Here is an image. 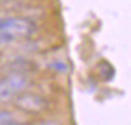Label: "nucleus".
I'll list each match as a JSON object with an SVG mask.
<instances>
[{
  "label": "nucleus",
  "instance_id": "nucleus-2",
  "mask_svg": "<svg viewBox=\"0 0 131 125\" xmlns=\"http://www.w3.org/2000/svg\"><path fill=\"white\" fill-rule=\"evenodd\" d=\"M14 105L27 114H40L47 108V100L40 94L21 93L14 98Z\"/></svg>",
  "mask_w": 131,
  "mask_h": 125
},
{
  "label": "nucleus",
  "instance_id": "nucleus-4",
  "mask_svg": "<svg viewBox=\"0 0 131 125\" xmlns=\"http://www.w3.org/2000/svg\"><path fill=\"white\" fill-rule=\"evenodd\" d=\"M14 94V91L9 87V84L6 83V80H2L0 82V100L4 101V100H10Z\"/></svg>",
  "mask_w": 131,
  "mask_h": 125
},
{
  "label": "nucleus",
  "instance_id": "nucleus-1",
  "mask_svg": "<svg viewBox=\"0 0 131 125\" xmlns=\"http://www.w3.org/2000/svg\"><path fill=\"white\" fill-rule=\"evenodd\" d=\"M35 32V24L23 17L2 20L0 23V41L10 42L16 38H28Z\"/></svg>",
  "mask_w": 131,
  "mask_h": 125
},
{
  "label": "nucleus",
  "instance_id": "nucleus-6",
  "mask_svg": "<svg viewBox=\"0 0 131 125\" xmlns=\"http://www.w3.org/2000/svg\"><path fill=\"white\" fill-rule=\"evenodd\" d=\"M13 121V117L10 115V112L7 111H0V125H4L7 122H12Z\"/></svg>",
  "mask_w": 131,
  "mask_h": 125
},
{
  "label": "nucleus",
  "instance_id": "nucleus-7",
  "mask_svg": "<svg viewBox=\"0 0 131 125\" xmlns=\"http://www.w3.org/2000/svg\"><path fill=\"white\" fill-rule=\"evenodd\" d=\"M51 68L57 72H66L68 70V66L63 62H54V63H51Z\"/></svg>",
  "mask_w": 131,
  "mask_h": 125
},
{
  "label": "nucleus",
  "instance_id": "nucleus-9",
  "mask_svg": "<svg viewBox=\"0 0 131 125\" xmlns=\"http://www.w3.org/2000/svg\"><path fill=\"white\" fill-rule=\"evenodd\" d=\"M4 125H20V124H17V122H7V124H4Z\"/></svg>",
  "mask_w": 131,
  "mask_h": 125
},
{
  "label": "nucleus",
  "instance_id": "nucleus-5",
  "mask_svg": "<svg viewBox=\"0 0 131 125\" xmlns=\"http://www.w3.org/2000/svg\"><path fill=\"white\" fill-rule=\"evenodd\" d=\"M100 76L103 77V80H111L114 76V69L108 63H103V68L100 69Z\"/></svg>",
  "mask_w": 131,
  "mask_h": 125
},
{
  "label": "nucleus",
  "instance_id": "nucleus-3",
  "mask_svg": "<svg viewBox=\"0 0 131 125\" xmlns=\"http://www.w3.org/2000/svg\"><path fill=\"white\" fill-rule=\"evenodd\" d=\"M4 80H6V83L9 84V87L12 89L14 93L16 91L26 90V89L30 86V80L24 73H14V72H13V73H10Z\"/></svg>",
  "mask_w": 131,
  "mask_h": 125
},
{
  "label": "nucleus",
  "instance_id": "nucleus-8",
  "mask_svg": "<svg viewBox=\"0 0 131 125\" xmlns=\"http://www.w3.org/2000/svg\"><path fill=\"white\" fill-rule=\"evenodd\" d=\"M37 125H61V122H58V121H54V119H48V121L38 122Z\"/></svg>",
  "mask_w": 131,
  "mask_h": 125
}]
</instances>
